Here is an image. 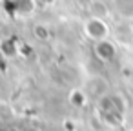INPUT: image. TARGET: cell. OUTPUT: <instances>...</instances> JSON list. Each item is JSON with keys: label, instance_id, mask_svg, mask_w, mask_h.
<instances>
[{"label": "cell", "instance_id": "cell-2", "mask_svg": "<svg viewBox=\"0 0 133 131\" xmlns=\"http://www.w3.org/2000/svg\"><path fill=\"white\" fill-rule=\"evenodd\" d=\"M111 8L122 20H133V0H111Z\"/></svg>", "mask_w": 133, "mask_h": 131}, {"label": "cell", "instance_id": "cell-1", "mask_svg": "<svg viewBox=\"0 0 133 131\" xmlns=\"http://www.w3.org/2000/svg\"><path fill=\"white\" fill-rule=\"evenodd\" d=\"M84 33L95 40V42H100V40H106L108 35H109V26L106 24L104 18L100 17H89L86 22H84Z\"/></svg>", "mask_w": 133, "mask_h": 131}, {"label": "cell", "instance_id": "cell-4", "mask_svg": "<svg viewBox=\"0 0 133 131\" xmlns=\"http://www.w3.org/2000/svg\"><path fill=\"white\" fill-rule=\"evenodd\" d=\"M15 118V109L8 102H0V122H9Z\"/></svg>", "mask_w": 133, "mask_h": 131}, {"label": "cell", "instance_id": "cell-3", "mask_svg": "<svg viewBox=\"0 0 133 131\" xmlns=\"http://www.w3.org/2000/svg\"><path fill=\"white\" fill-rule=\"evenodd\" d=\"M95 53H97V57H98L100 60L109 62V60L115 58V55H117V47H115V44L108 42V38H106V40L97 42V46H95Z\"/></svg>", "mask_w": 133, "mask_h": 131}]
</instances>
